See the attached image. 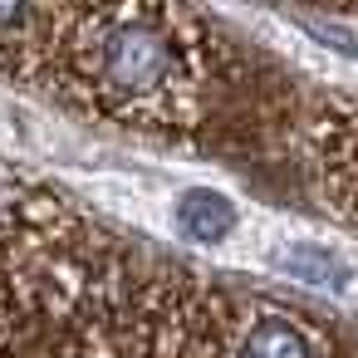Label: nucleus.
I'll use <instances>...</instances> for the list:
<instances>
[{"label": "nucleus", "instance_id": "nucleus-1", "mask_svg": "<svg viewBox=\"0 0 358 358\" xmlns=\"http://www.w3.org/2000/svg\"><path fill=\"white\" fill-rule=\"evenodd\" d=\"M40 99L152 148H211L226 123H265L236 35L201 0H74Z\"/></svg>", "mask_w": 358, "mask_h": 358}, {"label": "nucleus", "instance_id": "nucleus-2", "mask_svg": "<svg viewBox=\"0 0 358 358\" xmlns=\"http://www.w3.org/2000/svg\"><path fill=\"white\" fill-rule=\"evenodd\" d=\"M133 255L64 187L0 157V358H55Z\"/></svg>", "mask_w": 358, "mask_h": 358}, {"label": "nucleus", "instance_id": "nucleus-3", "mask_svg": "<svg viewBox=\"0 0 358 358\" xmlns=\"http://www.w3.org/2000/svg\"><path fill=\"white\" fill-rule=\"evenodd\" d=\"M309 201L343 231H358V89H289L265 108Z\"/></svg>", "mask_w": 358, "mask_h": 358}, {"label": "nucleus", "instance_id": "nucleus-4", "mask_svg": "<svg viewBox=\"0 0 358 358\" xmlns=\"http://www.w3.org/2000/svg\"><path fill=\"white\" fill-rule=\"evenodd\" d=\"M74 10V0H0V84L40 89L50 50Z\"/></svg>", "mask_w": 358, "mask_h": 358}, {"label": "nucleus", "instance_id": "nucleus-5", "mask_svg": "<svg viewBox=\"0 0 358 358\" xmlns=\"http://www.w3.org/2000/svg\"><path fill=\"white\" fill-rule=\"evenodd\" d=\"M172 221H177V236H182V241L221 245V241L236 231V206H231L221 192H211V187H192V192L177 196Z\"/></svg>", "mask_w": 358, "mask_h": 358}]
</instances>
